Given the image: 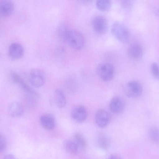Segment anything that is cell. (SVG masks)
Masks as SVG:
<instances>
[{
  "label": "cell",
  "instance_id": "cell-10",
  "mask_svg": "<svg viewBox=\"0 0 159 159\" xmlns=\"http://www.w3.org/2000/svg\"><path fill=\"white\" fill-rule=\"evenodd\" d=\"M109 108L113 113L118 114L121 113L125 108V103L123 99L118 96L113 97L110 101Z\"/></svg>",
  "mask_w": 159,
  "mask_h": 159
},
{
  "label": "cell",
  "instance_id": "cell-7",
  "mask_svg": "<svg viewBox=\"0 0 159 159\" xmlns=\"http://www.w3.org/2000/svg\"><path fill=\"white\" fill-rule=\"evenodd\" d=\"M111 116L110 113L103 109L99 110L96 112L95 117V122L99 127L104 128L110 122Z\"/></svg>",
  "mask_w": 159,
  "mask_h": 159
},
{
  "label": "cell",
  "instance_id": "cell-22",
  "mask_svg": "<svg viewBox=\"0 0 159 159\" xmlns=\"http://www.w3.org/2000/svg\"><path fill=\"white\" fill-rule=\"evenodd\" d=\"M135 0H120L121 7L125 9H129L132 7Z\"/></svg>",
  "mask_w": 159,
  "mask_h": 159
},
{
  "label": "cell",
  "instance_id": "cell-4",
  "mask_svg": "<svg viewBox=\"0 0 159 159\" xmlns=\"http://www.w3.org/2000/svg\"><path fill=\"white\" fill-rule=\"evenodd\" d=\"M125 95L128 97L135 98L140 96L143 92V88L140 84L135 81L127 82L124 86Z\"/></svg>",
  "mask_w": 159,
  "mask_h": 159
},
{
  "label": "cell",
  "instance_id": "cell-23",
  "mask_svg": "<svg viewBox=\"0 0 159 159\" xmlns=\"http://www.w3.org/2000/svg\"><path fill=\"white\" fill-rule=\"evenodd\" d=\"M151 69L153 76L159 80V66L155 62L152 63L151 66Z\"/></svg>",
  "mask_w": 159,
  "mask_h": 159
},
{
  "label": "cell",
  "instance_id": "cell-17",
  "mask_svg": "<svg viewBox=\"0 0 159 159\" xmlns=\"http://www.w3.org/2000/svg\"><path fill=\"white\" fill-rule=\"evenodd\" d=\"M97 142L98 147L103 150H107L109 149L111 144L109 138L105 134L101 133L98 135Z\"/></svg>",
  "mask_w": 159,
  "mask_h": 159
},
{
  "label": "cell",
  "instance_id": "cell-27",
  "mask_svg": "<svg viewBox=\"0 0 159 159\" xmlns=\"http://www.w3.org/2000/svg\"><path fill=\"white\" fill-rule=\"evenodd\" d=\"M83 3L86 4H88L91 2L93 0H81Z\"/></svg>",
  "mask_w": 159,
  "mask_h": 159
},
{
  "label": "cell",
  "instance_id": "cell-12",
  "mask_svg": "<svg viewBox=\"0 0 159 159\" xmlns=\"http://www.w3.org/2000/svg\"><path fill=\"white\" fill-rule=\"evenodd\" d=\"M127 53L129 57L132 59L139 60L141 58L143 55L142 48L139 44L133 43L129 46Z\"/></svg>",
  "mask_w": 159,
  "mask_h": 159
},
{
  "label": "cell",
  "instance_id": "cell-11",
  "mask_svg": "<svg viewBox=\"0 0 159 159\" xmlns=\"http://www.w3.org/2000/svg\"><path fill=\"white\" fill-rule=\"evenodd\" d=\"M11 78L14 83L20 85L22 88L29 94L35 95H36L35 92L27 84L18 74L15 72L12 73Z\"/></svg>",
  "mask_w": 159,
  "mask_h": 159
},
{
  "label": "cell",
  "instance_id": "cell-20",
  "mask_svg": "<svg viewBox=\"0 0 159 159\" xmlns=\"http://www.w3.org/2000/svg\"><path fill=\"white\" fill-rule=\"evenodd\" d=\"M149 138L154 143H159V128L156 126L150 128L148 132Z\"/></svg>",
  "mask_w": 159,
  "mask_h": 159
},
{
  "label": "cell",
  "instance_id": "cell-16",
  "mask_svg": "<svg viewBox=\"0 0 159 159\" xmlns=\"http://www.w3.org/2000/svg\"><path fill=\"white\" fill-rule=\"evenodd\" d=\"M54 99L55 105L59 108L64 107L66 104V99L63 92L60 89H56L54 93Z\"/></svg>",
  "mask_w": 159,
  "mask_h": 159
},
{
  "label": "cell",
  "instance_id": "cell-24",
  "mask_svg": "<svg viewBox=\"0 0 159 159\" xmlns=\"http://www.w3.org/2000/svg\"><path fill=\"white\" fill-rule=\"evenodd\" d=\"M7 146V142L5 138L3 135H1L0 137V153L3 152L5 150Z\"/></svg>",
  "mask_w": 159,
  "mask_h": 159
},
{
  "label": "cell",
  "instance_id": "cell-18",
  "mask_svg": "<svg viewBox=\"0 0 159 159\" xmlns=\"http://www.w3.org/2000/svg\"><path fill=\"white\" fill-rule=\"evenodd\" d=\"M66 150L70 154L73 155L76 154L78 152L79 147L74 140H68L65 143Z\"/></svg>",
  "mask_w": 159,
  "mask_h": 159
},
{
  "label": "cell",
  "instance_id": "cell-3",
  "mask_svg": "<svg viewBox=\"0 0 159 159\" xmlns=\"http://www.w3.org/2000/svg\"><path fill=\"white\" fill-rule=\"evenodd\" d=\"M96 71L97 75L102 80L109 81L111 80L113 77L114 68L111 64L102 63L98 65Z\"/></svg>",
  "mask_w": 159,
  "mask_h": 159
},
{
  "label": "cell",
  "instance_id": "cell-19",
  "mask_svg": "<svg viewBox=\"0 0 159 159\" xmlns=\"http://www.w3.org/2000/svg\"><path fill=\"white\" fill-rule=\"evenodd\" d=\"M111 3V0H96V6L99 10L106 11L110 8Z\"/></svg>",
  "mask_w": 159,
  "mask_h": 159
},
{
  "label": "cell",
  "instance_id": "cell-25",
  "mask_svg": "<svg viewBox=\"0 0 159 159\" xmlns=\"http://www.w3.org/2000/svg\"><path fill=\"white\" fill-rule=\"evenodd\" d=\"M109 158L110 159H120L121 157L118 154H111Z\"/></svg>",
  "mask_w": 159,
  "mask_h": 159
},
{
  "label": "cell",
  "instance_id": "cell-13",
  "mask_svg": "<svg viewBox=\"0 0 159 159\" xmlns=\"http://www.w3.org/2000/svg\"><path fill=\"white\" fill-rule=\"evenodd\" d=\"M14 10V5L11 0H1L0 2L1 15L7 17L11 15Z\"/></svg>",
  "mask_w": 159,
  "mask_h": 159
},
{
  "label": "cell",
  "instance_id": "cell-14",
  "mask_svg": "<svg viewBox=\"0 0 159 159\" xmlns=\"http://www.w3.org/2000/svg\"><path fill=\"white\" fill-rule=\"evenodd\" d=\"M10 115L12 117L17 118L21 116L24 113V108L22 104L18 102L11 103L8 108Z\"/></svg>",
  "mask_w": 159,
  "mask_h": 159
},
{
  "label": "cell",
  "instance_id": "cell-9",
  "mask_svg": "<svg viewBox=\"0 0 159 159\" xmlns=\"http://www.w3.org/2000/svg\"><path fill=\"white\" fill-rule=\"evenodd\" d=\"M24 50L20 43L15 42L11 44L8 49V54L10 58L13 60L20 58L23 56Z\"/></svg>",
  "mask_w": 159,
  "mask_h": 159
},
{
  "label": "cell",
  "instance_id": "cell-21",
  "mask_svg": "<svg viewBox=\"0 0 159 159\" xmlns=\"http://www.w3.org/2000/svg\"><path fill=\"white\" fill-rule=\"evenodd\" d=\"M74 140L78 145L79 148H85L87 146V142L83 136L79 133H75L74 135Z\"/></svg>",
  "mask_w": 159,
  "mask_h": 159
},
{
  "label": "cell",
  "instance_id": "cell-5",
  "mask_svg": "<svg viewBox=\"0 0 159 159\" xmlns=\"http://www.w3.org/2000/svg\"><path fill=\"white\" fill-rule=\"evenodd\" d=\"M29 81L34 87L40 88L43 86L45 81V75L42 70L34 69L30 71L29 75Z\"/></svg>",
  "mask_w": 159,
  "mask_h": 159
},
{
  "label": "cell",
  "instance_id": "cell-1",
  "mask_svg": "<svg viewBox=\"0 0 159 159\" xmlns=\"http://www.w3.org/2000/svg\"><path fill=\"white\" fill-rule=\"evenodd\" d=\"M64 41L72 49L76 50L82 49L84 44L83 35L81 32L76 30L70 29Z\"/></svg>",
  "mask_w": 159,
  "mask_h": 159
},
{
  "label": "cell",
  "instance_id": "cell-2",
  "mask_svg": "<svg viewBox=\"0 0 159 159\" xmlns=\"http://www.w3.org/2000/svg\"><path fill=\"white\" fill-rule=\"evenodd\" d=\"M113 35L120 42L126 43L129 38V32L127 28L122 23L118 21L113 24L111 28Z\"/></svg>",
  "mask_w": 159,
  "mask_h": 159
},
{
  "label": "cell",
  "instance_id": "cell-15",
  "mask_svg": "<svg viewBox=\"0 0 159 159\" xmlns=\"http://www.w3.org/2000/svg\"><path fill=\"white\" fill-rule=\"evenodd\" d=\"M40 122L43 127L48 130H52L55 126V123L53 117L49 115H44L40 118Z\"/></svg>",
  "mask_w": 159,
  "mask_h": 159
},
{
  "label": "cell",
  "instance_id": "cell-28",
  "mask_svg": "<svg viewBox=\"0 0 159 159\" xmlns=\"http://www.w3.org/2000/svg\"><path fill=\"white\" fill-rule=\"evenodd\" d=\"M157 13L158 15L159 16V8L158 9L157 11Z\"/></svg>",
  "mask_w": 159,
  "mask_h": 159
},
{
  "label": "cell",
  "instance_id": "cell-8",
  "mask_svg": "<svg viewBox=\"0 0 159 159\" xmlns=\"http://www.w3.org/2000/svg\"><path fill=\"white\" fill-rule=\"evenodd\" d=\"M71 116L75 121L82 123L84 122L87 116V112L86 108L81 105H77L72 109Z\"/></svg>",
  "mask_w": 159,
  "mask_h": 159
},
{
  "label": "cell",
  "instance_id": "cell-26",
  "mask_svg": "<svg viewBox=\"0 0 159 159\" xmlns=\"http://www.w3.org/2000/svg\"><path fill=\"white\" fill-rule=\"evenodd\" d=\"M4 159H14L15 157L12 154H8L5 155L4 157Z\"/></svg>",
  "mask_w": 159,
  "mask_h": 159
},
{
  "label": "cell",
  "instance_id": "cell-6",
  "mask_svg": "<svg viewBox=\"0 0 159 159\" xmlns=\"http://www.w3.org/2000/svg\"><path fill=\"white\" fill-rule=\"evenodd\" d=\"M92 26L94 31L99 34H105L108 30L107 20L102 16H98L95 17L92 21Z\"/></svg>",
  "mask_w": 159,
  "mask_h": 159
}]
</instances>
